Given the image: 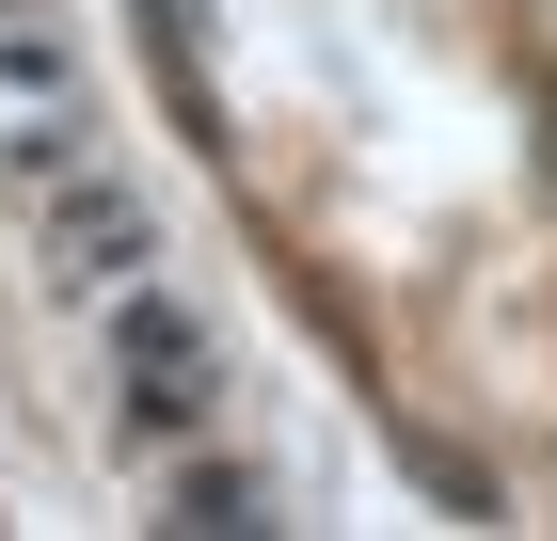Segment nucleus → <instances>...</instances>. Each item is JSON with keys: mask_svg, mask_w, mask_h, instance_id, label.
Instances as JSON below:
<instances>
[{"mask_svg": "<svg viewBox=\"0 0 557 541\" xmlns=\"http://www.w3.org/2000/svg\"><path fill=\"white\" fill-rule=\"evenodd\" d=\"M112 382H128L112 430H128L144 462H175V446H208V430H223V351H208L191 303H144V287H128V319H112Z\"/></svg>", "mask_w": 557, "mask_h": 541, "instance_id": "f257e3e1", "label": "nucleus"}, {"mask_svg": "<svg viewBox=\"0 0 557 541\" xmlns=\"http://www.w3.org/2000/svg\"><path fill=\"white\" fill-rule=\"evenodd\" d=\"M160 526H271V509H256V478H223V462H208V478H175Z\"/></svg>", "mask_w": 557, "mask_h": 541, "instance_id": "f03ea898", "label": "nucleus"}, {"mask_svg": "<svg viewBox=\"0 0 557 541\" xmlns=\"http://www.w3.org/2000/svg\"><path fill=\"white\" fill-rule=\"evenodd\" d=\"M0 16H16V0H0Z\"/></svg>", "mask_w": 557, "mask_h": 541, "instance_id": "7ed1b4c3", "label": "nucleus"}]
</instances>
